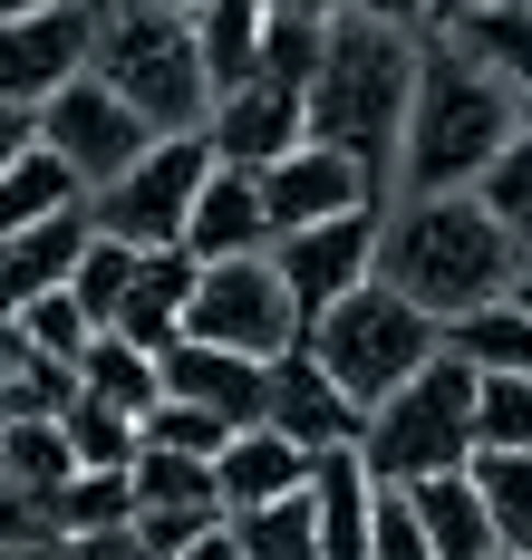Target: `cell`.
<instances>
[{
    "label": "cell",
    "instance_id": "cell-8",
    "mask_svg": "<svg viewBox=\"0 0 532 560\" xmlns=\"http://www.w3.org/2000/svg\"><path fill=\"white\" fill-rule=\"evenodd\" d=\"M184 338L242 348V358H291L300 338H310V319H300V300L281 290L271 252H262V261H204L194 310H184Z\"/></svg>",
    "mask_w": 532,
    "mask_h": 560
},
{
    "label": "cell",
    "instance_id": "cell-5",
    "mask_svg": "<svg viewBox=\"0 0 532 560\" xmlns=\"http://www.w3.org/2000/svg\"><path fill=\"white\" fill-rule=\"evenodd\" d=\"M300 348L339 377V396H349L358 416H378L407 377H426V368L446 358V329H436L416 300H397L388 280H368V290H349L339 310H320Z\"/></svg>",
    "mask_w": 532,
    "mask_h": 560
},
{
    "label": "cell",
    "instance_id": "cell-9",
    "mask_svg": "<svg viewBox=\"0 0 532 560\" xmlns=\"http://www.w3.org/2000/svg\"><path fill=\"white\" fill-rule=\"evenodd\" d=\"M39 145H59L68 174H78V184H88V203H97V194H107L117 174H136L155 145H165V136H155V126H146V116H136L117 88L88 68L68 97H49V107H39Z\"/></svg>",
    "mask_w": 532,
    "mask_h": 560
},
{
    "label": "cell",
    "instance_id": "cell-4",
    "mask_svg": "<svg viewBox=\"0 0 532 560\" xmlns=\"http://www.w3.org/2000/svg\"><path fill=\"white\" fill-rule=\"evenodd\" d=\"M97 78H107L155 136H204V126H213V78H204V49H194V10L107 0V10H97Z\"/></svg>",
    "mask_w": 532,
    "mask_h": 560
},
{
    "label": "cell",
    "instance_id": "cell-13",
    "mask_svg": "<svg viewBox=\"0 0 532 560\" xmlns=\"http://www.w3.org/2000/svg\"><path fill=\"white\" fill-rule=\"evenodd\" d=\"M213 155L223 165H252V174H271L291 145H310V88H291V78H252V88H233L223 107H213Z\"/></svg>",
    "mask_w": 532,
    "mask_h": 560
},
{
    "label": "cell",
    "instance_id": "cell-48",
    "mask_svg": "<svg viewBox=\"0 0 532 560\" xmlns=\"http://www.w3.org/2000/svg\"><path fill=\"white\" fill-rule=\"evenodd\" d=\"M513 300H523V310H532V271H523V280H513Z\"/></svg>",
    "mask_w": 532,
    "mask_h": 560
},
{
    "label": "cell",
    "instance_id": "cell-38",
    "mask_svg": "<svg viewBox=\"0 0 532 560\" xmlns=\"http://www.w3.org/2000/svg\"><path fill=\"white\" fill-rule=\"evenodd\" d=\"M136 532H146V551H155V560H184L204 532H223V512H136Z\"/></svg>",
    "mask_w": 532,
    "mask_h": 560
},
{
    "label": "cell",
    "instance_id": "cell-36",
    "mask_svg": "<svg viewBox=\"0 0 532 560\" xmlns=\"http://www.w3.org/2000/svg\"><path fill=\"white\" fill-rule=\"evenodd\" d=\"M146 445H175V454H204V464H213V454L233 445V425H223V416H204V406H175V396H165V406L146 416Z\"/></svg>",
    "mask_w": 532,
    "mask_h": 560
},
{
    "label": "cell",
    "instance_id": "cell-32",
    "mask_svg": "<svg viewBox=\"0 0 532 560\" xmlns=\"http://www.w3.org/2000/svg\"><path fill=\"white\" fill-rule=\"evenodd\" d=\"M474 454H532V377H484V396H474Z\"/></svg>",
    "mask_w": 532,
    "mask_h": 560
},
{
    "label": "cell",
    "instance_id": "cell-2",
    "mask_svg": "<svg viewBox=\"0 0 532 560\" xmlns=\"http://www.w3.org/2000/svg\"><path fill=\"white\" fill-rule=\"evenodd\" d=\"M416 68L426 39L416 30H378V20H329V58L310 88V145H339L378 174V194L397 184L407 155V107H416Z\"/></svg>",
    "mask_w": 532,
    "mask_h": 560
},
{
    "label": "cell",
    "instance_id": "cell-42",
    "mask_svg": "<svg viewBox=\"0 0 532 560\" xmlns=\"http://www.w3.org/2000/svg\"><path fill=\"white\" fill-rule=\"evenodd\" d=\"M262 10H271V20H320V30L349 20V0H262Z\"/></svg>",
    "mask_w": 532,
    "mask_h": 560
},
{
    "label": "cell",
    "instance_id": "cell-6",
    "mask_svg": "<svg viewBox=\"0 0 532 560\" xmlns=\"http://www.w3.org/2000/svg\"><path fill=\"white\" fill-rule=\"evenodd\" d=\"M474 396H484V377L446 348L426 377H407V387L368 416V435H358L368 474L397 483V493L436 483V474H465V464H474Z\"/></svg>",
    "mask_w": 532,
    "mask_h": 560
},
{
    "label": "cell",
    "instance_id": "cell-49",
    "mask_svg": "<svg viewBox=\"0 0 532 560\" xmlns=\"http://www.w3.org/2000/svg\"><path fill=\"white\" fill-rule=\"evenodd\" d=\"M165 10H204V0H165Z\"/></svg>",
    "mask_w": 532,
    "mask_h": 560
},
{
    "label": "cell",
    "instance_id": "cell-33",
    "mask_svg": "<svg viewBox=\"0 0 532 560\" xmlns=\"http://www.w3.org/2000/svg\"><path fill=\"white\" fill-rule=\"evenodd\" d=\"M136 261H146V252H126V242H107V232H97V242H88V261H78V280H68V300H78V310H88L97 329H117Z\"/></svg>",
    "mask_w": 532,
    "mask_h": 560
},
{
    "label": "cell",
    "instance_id": "cell-26",
    "mask_svg": "<svg viewBox=\"0 0 532 560\" xmlns=\"http://www.w3.org/2000/svg\"><path fill=\"white\" fill-rule=\"evenodd\" d=\"M446 348L465 358L474 377H532V310L504 290L494 310H474V319H455L446 329Z\"/></svg>",
    "mask_w": 532,
    "mask_h": 560
},
{
    "label": "cell",
    "instance_id": "cell-45",
    "mask_svg": "<svg viewBox=\"0 0 532 560\" xmlns=\"http://www.w3.org/2000/svg\"><path fill=\"white\" fill-rule=\"evenodd\" d=\"M0 560H78L68 541H20V551H0Z\"/></svg>",
    "mask_w": 532,
    "mask_h": 560
},
{
    "label": "cell",
    "instance_id": "cell-20",
    "mask_svg": "<svg viewBox=\"0 0 532 560\" xmlns=\"http://www.w3.org/2000/svg\"><path fill=\"white\" fill-rule=\"evenodd\" d=\"M194 49H204L213 107H223L233 88H252V68L271 49V10H262V0H204V10H194Z\"/></svg>",
    "mask_w": 532,
    "mask_h": 560
},
{
    "label": "cell",
    "instance_id": "cell-29",
    "mask_svg": "<svg viewBox=\"0 0 532 560\" xmlns=\"http://www.w3.org/2000/svg\"><path fill=\"white\" fill-rule=\"evenodd\" d=\"M484 512H494V541L504 551H532V454H474L465 464Z\"/></svg>",
    "mask_w": 532,
    "mask_h": 560
},
{
    "label": "cell",
    "instance_id": "cell-14",
    "mask_svg": "<svg viewBox=\"0 0 532 560\" xmlns=\"http://www.w3.org/2000/svg\"><path fill=\"white\" fill-rule=\"evenodd\" d=\"M165 396L223 416L233 435H252V425H271V358H242V348L184 338V348H165Z\"/></svg>",
    "mask_w": 532,
    "mask_h": 560
},
{
    "label": "cell",
    "instance_id": "cell-52",
    "mask_svg": "<svg viewBox=\"0 0 532 560\" xmlns=\"http://www.w3.org/2000/svg\"><path fill=\"white\" fill-rule=\"evenodd\" d=\"M97 10H107V0H97Z\"/></svg>",
    "mask_w": 532,
    "mask_h": 560
},
{
    "label": "cell",
    "instance_id": "cell-21",
    "mask_svg": "<svg viewBox=\"0 0 532 560\" xmlns=\"http://www.w3.org/2000/svg\"><path fill=\"white\" fill-rule=\"evenodd\" d=\"M78 396H88V406H107V416H126V425H146V416L165 406V358H146V348L117 338V329H97L88 368H78Z\"/></svg>",
    "mask_w": 532,
    "mask_h": 560
},
{
    "label": "cell",
    "instance_id": "cell-31",
    "mask_svg": "<svg viewBox=\"0 0 532 560\" xmlns=\"http://www.w3.org/2000/svg\"><path fill=\"white\" fill-rule=\"evenodd\" d=\"M117 522H136V493H126V474H78L59 503H49V532H59V541L117 532Z\"/></svg>",
    "mask_w": 532,
    "mask_h": 560
},
{
    "label": "cell",
    "instance_id": "cell-39",
    "mask_svg": "<svg viewBox=\"0 0 532 560\" xmlns=\"http://www.w3.org/2000/svg\"><path fill=\"white\" fill-rule=\"evenodd\" d=\"M349 20H378V30H436V0H349Z\"/></svg>",
    "mask_w": 532,
    "mask_h": 560
},
{
    "label": "cell",
    "instance_id": "cell-40",
    "mask_svg": "<svg viewBox=\"0 0 532 560\" xmlns=\"http://www.w3.org/2000/svg\"><path fill=\"white\" fill-rule=\"evenodd\" d=\"M68 551H78V560H155L136 522H117V532H88V541H68Z\"/></svg>",
    "mask_w": 532,
    "mask_h": 560
},
{
    "label": "cell",
    "instance_id": "cell-22",
    "mask_svg": "<svg viewBox=\"0 0 532 560\" xmlns=\"http://www.w3.org/2000/svg\"><path fill=\"white\" fill-rule=\"evenodd\" d=\"M436 39L465 58V68H484L494 88H513V97L532 107V0H513V10H474V20L436 30Z\"/></svg>",
    "mask_w": 532,
    "mask_h": 560
},
{
    "label": "cell",
    "instance_id": "cell-30",
    "mask_svg": "<svg viewBox=\"0 0 532 560\" xmlns=\"http://www.w3.org/2000/svg\"><path fill=\"white\" fill-rule=\"evenodd\" d=\"M474 203L504 223V242L523 252V271H532V126L513 136V145H504V155H494V174L474 184Z\"/></svg>",
    "mask_w": 532,
    "mask_h": 560
},
{
    "label": "cell",
    "instance_id": "cell-24",
    "mask_svg": "<svg viewBox=\"0 0 532 560\" xmlns=\"http://www.w3.org/2000/svg\"><path fill=\"white\" fill-rule=\"evenodd\" d=\"M407 503H416V522H426L436 560H504L494 512H484V493H474V474H436V483H416Z\"/></svg>",
    "mask_w": 532,
    "mask_h": 560
},
{
    "label": "cell",
    "instance_id": "cell-17",
    "mask_svg": "<svg viewBox=\"0 0 532 560\" xmlns=\"http://www.w3.org/2000/svg\"><path fill=\"white\" fill-rule=\"evenodd\" d=\"M88 242H97V213L78 203V213H59V223H30L0 242V319H20L30 300H59L68 280H78V261H88Z\"/></svg>",
    "mask_w": 532,
    "mask_h": 560
},
{
    "label": "cell",
    "instance_id": "cell-1",
    "mask_svg": "<svg viewBox=\"0 0 532 560\" xmlns=\"http://www.w3.org/2000/svg\"><path fill=\"white\" fill-rule=\"evenodd\" d=\"M378 280H388L397 300H416L436 329H455V319L494 310V300L523 280V252L504 242V223H494L474 194H416L407 213H388Z\"/></svg>",
    "mask_w": 532,
    "mask_h": 560
},
{
    "label": "cell",
    "instance_id": "cell-11",
    "mask_svg": "<svg viewBox=\"0 0 532 560\" xmlns=\"http://www.w3.org/2000/svg\"><path fill=\"white\" fill-rule=\"evenodd\" d=\"M378 252H388V203L339 213V223H310V232H281L271 271H281V290L300 300V319H320V310H339L349 290L378 280Z\"/></svg>",
    "mask_w": 532,
    "mask_h": 560
},
{
    "label": "cell",
    "instance_id": "cell-12",
    "mask_svg": "<svg viewBox=\"0 0 532 560\" xmlns=\"http://www.w3.org/2000/svg\"><path fill=\"white\" fill-rule=\"evenodd\" d=\"M262 203H271V223L281 232H310V223H339V213H368V203H388L378 194V174L339 155V145H291L281 165L262 174Z\"/></svg>",
    "mask_w": 532,
    "mask_h": 560
},
{
    "label": "cell",
    "instance_id": "cell-50",
    "mask_svg": "<svg viewBox=\"0 0 532 560\" xmlns=\"http://www.w3.org/2000/svg\"><path fill=\"white\" fill-rule=\"evenodd\" d=\"M504 560H532V551H504Z\"/></svg>",
    "mask_w": 532,
    "mask_h": 560
},
{
    "label": "cell",
    "instance_id": "cell-28",
    "mask_svg": "<svg viewBox=\"0 0 532 560\" xmlns=\"http://www.w3.org/2000/svg\"><path fill=\"white\" fill-rule=\"evenodd\" d=\"M233 522L242 560H320V503L291 493V503H262V512H223Z\"/></svg>",
    "mask_w": 532,
    "mask_h": 560
},
{
    "label": "cell",
    "instance_id": "cell-44",
    "mask_svg": "<svg viewBox=\"0 0 532 560\" xmlns=\"http://www.w3.org/2000/svg\"><path fill=\"white\" fill-rule=\"evenodd\" d=\"M184 560H242V541H233V522H223V532H204V541H194V551Z\"/></svg>",
    "mask_w": 532,
    "mask_h": 560
},
{
    "label": "cell",
    "instance_id": "cell-3",
    "mask_svg": "<svg viewBox=\"0 0 532 560\" xmlns=\"http://www.w3.org/2000/svg\"><path fill=\"white\" fill-rule=\"evenodd\" d=\"M523 136V97L513 88H494L484 68L446 49V39H426V68H416V107H407V203L416 194H474L494 155Z\"/></svg>",
    "mask_w": 532,
    "mask_h": 560
},
{
    "label": "cell",
    "instance_id": "cell-35",
    "mask_svg": "<svg viewBox=\"0 0 532 560\" xmlns=\"http://www.w3.org/2000/svg\"><path fill=\"white\" fill-rule=\"evenodd\" d=\"M59 425H68V445H78V464H88V474H126V464H136V445H146V425H126V416L88 406V396L68 406Z\"/></svg>",
    "mask_w": 532,
    "mask_h": 560
},
{
    "label": "cell",
    "instance_id": "cell-10",
    "mask_svg": "<svg viewBox=\"0 0 532 560\" xmlns=\"http://www.w3.org/2000/svg\"><path fill=\"white\" fill-rule=\"evenodd\" d=\"M97 68V0H49L0 30V107H49Z\"/></svg>",
    "mask_w": 532,
    "mask_h": 560
},
{
    "label": "cell",
    "instance_id": "cell-15",
    "mask_svg": "<svg viewBox=\"0 0 532 560\" xmlns=\"http://www.w3.org/2000/svg\"><path fill=\"white\" fill-rule=\"evenodd\" d=\"M271 435H291L300 454H349L368 435V416L339 396V377L310 348H291V358H271Z\"/></svg>",
    "mask_w": 532,
    "mask_h": 560
},
{
    "label": "cell",
    "instance_id": "cell-51",
    "mask_svg": "<svg viewBox=\"0 0 532 560\" xmlns=\"http://www.w3.org/2000/svg\"><path fill=\"white\" fill-rule=\"evenodd\" d=\"M523 126H532V107H523Z\"/></svg>",
    "mask_w": 532,
    "mask_h": 560
},
{
    "label": "cell",
    "instance_id": "cell-37",
    "mask_svg": "<svg viewBox=\"0 0 532 560\" xmlns=\"http://www.w3.org/2000/svg\"><path fill=\"white\" fill-rule=\"evenodd\" d=\"M368 560H436V541H426V522H416V503L397 493V483H378V532H368Z\"/></svg>",
    "mask_w": 532,
    "mask_h": 560
},
{
    "label": "cell",
    "instance_id": "cell-7",
    "mask_svg": "<svg viewBox=\"0 0 532 560\" xmlns=\"http://www.w3.org/2000/svg\"><path fill=\"white\" fill-rule=\"evenodd\" d=\"M213 165H223L213 136H165V145H155L136 174H117L88 213H97V232L126 242V252H184V232H194V203H204Z\"/></svg>",
    "mask_w": 532,
    "mask_h": 560
},
{
    "label": "cell",
    "instance_id": "cell-46",
    "mask_svg": "<svg viewBox=\"0 0 532 560\" xmlns=\"http://www.w3.org/2000/svg\"><path fill=\"white\" fill-rule=\"evenodd\" d=\"M30 10H49V0H0V30H10V20H30Z\"/></svg>",
    "mask_w": 532,
    "mask_h": 560
},
{
    "label": "cell",
    "instance_id": "cell-25",
    "mask_svg": "<svg viewBox=\"0 0 532 560\" xmlns=\"http://www.w3.org/2000/svg\"><path fill=\"white\" fill-rule=\"evenodd\" d=\"M78 203H88V184L68 174V155L59 145H30L20 165L0 174V242L30 232V223H59V213H78Z\"/></svg>",
    "mask_w": 532,
    "mask_h": 560
},
{
    "label": "cell",
    "instance_id": "cell-34",
    "mask_svg": "<svg viewBox=\"0 0 532 560\" xmlns=\"http://www.w3.org/2000/svg\"><path fill=\"white\" fill-rule=\"evenodd\" d=\"M10 329L30 338L39 358H59V368H88V348H97V319H88V310H78L68 290H59V300H30V310H20Z\"/></svg>",
    "mask_w": 532,
    "mask_h": 560
},
{
    "label": "cell",
    "instance_id": "cell-16",
    "mask_svg": "<svg viewBox=\"0 0 532 560\" xmlns=\"http://www.w3.org/2000/svg\"><path fill=\"white\" fill-rule=\"evenodd\" d=\"M184 252H194V261H262V252H281V223H271L262 174H252V165H213L204 203H194V232H184Z\"/></svg>",
    "mask_w": 532,
    "mask_h": 560
},
{
    "label": "cell",
    "instance_id": "cell-19",
    "mask_svg": "<svg viewBox=\"0 0 532 560\" xmlns=\"http://www.w3.org/2000/svg\"><path fill=\"white\" fill-rule=\"evenodd\" d=\"M194 280H204V261H194V252H146V261H136V280H126L117 338H136L146 358L184 348V310H194Z\"/></svg>",
    "mask_w": 532,
    "mask_h": 560
},
{
    "label": "cell",
    "instance_id": "cell-41",
    "mask_svg": "<svg viewBox=\"0 0 532 560\" xmlns=\"http://www.w3.org/2000/svg\"><path fill=\"white\" fill-rule=\"evenodd\" d=\"M30 145H39V116H30V107H0V174L20 165Z\"/></svg>",
    "mask_w": 532,
    "mask_h": 560
},
{
    "label": "cell",
    "instance_id": "cell-18",
    "mask_svg": "<svg viewBox=\"0 0 532 560\" xmlns=\"http://www.w3.org/2000/svg\"><path fill=\"white\" fill-rule=\"evenodd\" d=\"M310 483H320V454H300L291 435H271V425H252V435H233V445L213 454V493H223V512L291 503V493H310Z\"/></svg>",
    "mask_w": 532,
    "mask_h": 560
},
{
    "label": "cell",
    "instance_id": "cell-43",
    "mask_svg": "<svg viewBox=\"0 0 532 560\" xmlns=\"http://www.w3.org/2000/svg\"><path fill=\"white\" fill-rule=\"evenodd\" d=\"M474 10H513V0H436V30H455V20H474ZM426 30V39H436Z\"/></svg>",
    "mask_w": 532,
    "mask_h": 560
},
{
    "label": "cell",
    "instance_id": "cell-27",
    "mask_svg": "<svg viewBox=\"0 0 532 560\" xmlns=\"http://www.w3.org/2000/svg\"><path fill=\"white\" fill-rule=\"evenodd\" d=\"M126 493H136V512H223L213 464H204V454H175V445H136Z\"/></svg>",
    "mask_w": 532,
    "mask_h": 560
},
{
    "label": "cell",
    "instance_id": "cell-23",
    "mask_svg": "<svg viewBox=\"0 0 532 560\" xmlns=\"http://www.w3.org/2000/svg\"><path fill=\"white\" fill-rule=\"evenodd\" d=\"M68 406H78V368L39 358L30 338L0 319V425H59Z\"/></svg>",
    "mask_w": 532,
    "mask_h": 560
},
{
    "label": "cell",
    "instance_id": "cell-47",
    "mask_svg": "<svg viewBox=\"0 0 532 560\" xmlns=\"http://www.w3.org/2000/svg\"><path fill=\"white\" fill-rule=\"evenodd\" d=\"M0 551H20V512L0 503Z\"/></svg>",
    "mask_w": 532,
    "mask_h": 560
}]
</instances>
